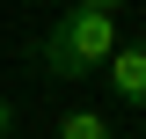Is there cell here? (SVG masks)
Here are the masks:
<instances>
[{
    "label": "cell",
    "mask_w": 146,
    "mask_h": 139,
    "mask_svg": "<svg viewBox=\"0 0 146 139\" xmlns=\"http://www.w3.org/2000/svg\"><path fill=\"white\" fill-rule=\"evenodd\" d=\"M117 44H124L117 37V7L110 0H73L66 15L44 29V51L36 59H44L51 81H88V73H102L117 59Z\"/></svg>",
    "instance_id": "6da1fadb"
},
{
    "label": "cell",
    "mask_w": 146,
    "mask_h": 139,
    "mask_svg": "<svg viewBox=\"0 0 146 139\" xmlns=\"http://www.w3.org/2000/svg\"><path fill=\"white\" fill-rule=\"evenodd\" d=\"M102 81H110V95L124 110H146V44H117V59L102 66Z\"/></svg>",
    "instance_id": "7a4b0ae2"
},
{
    "label": "cell",
    "mask_w": 146,
    "mask_h": 139,
    "mask_svg": "<svg viewBox=\"0 0 146 139\" xmlns=\"http://www.w3.org/2000/svg\"><path fill=\"white\" fill-rule=\"evenodd\" d=\"M58 139H110V117L102 110H66L58 117Z\"/></svg>",
    "instance_id": "3957f363"
},
{
    "label": "cell",
    "mask_w": 146,
    "mask_h": 139,
    "mask_svg": "<svg viewBox=\"0 0 146 139\" xmlns=\"http://www.w3.org/2000/svg\"><path fill=\"white\" fill-rule=\"evenodd\" d=\"M7 132H15V117H7V103H0V139H7Z\"/></svg>",
    "instance_id": "277c9868"
}]
</instances>
